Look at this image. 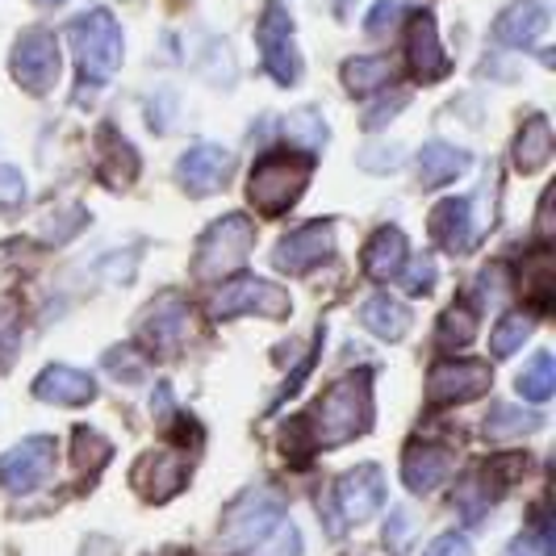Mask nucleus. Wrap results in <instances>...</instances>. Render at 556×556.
<instances>
[{"instance_id":"1","label":"nucleus","mask_w":556,"mask_h":556,"mask_svg":"<svg viewBox=\"0 0 556 556\" xmlns=\"http://www.w3.org/2000/svg\"><path fill=\"white\" fill-rule=\"evenodd\" d=\"M372 422V390H368V372L343 377L331 390L314 402V415L302 418L309 427V444L314 447H339L368 431Z\"/></svg>"},{"instance_id":"2","label":"nucleus","mask_w":556,"mask_h":556,"mask_svg":"<svg viewBox=\"0 0 556 556\" xmlns=\"http://www.w3.org/2000/svg\"><path fill=\"white\" fill-rule=\"evenodd\" d=\"M67 38H72L76 59H80L84 84L101 88L117 76V67H122V26L113 22L110 9H92V13L76 17L67 26Z\"/></svg>"},{"instance_id":"3","label":"nucleus","mask_w":556,"mask_h":556,"mask_svg":"<svg viewBox=\"0 0 556 556\" xmlns=\"http://www.w3.org/2000/svg\"><path fill=\"white\" fill-rule=\"evenodd\" d=\"M309 172H314V164H309L306 155H280V151L264 155L260 164L251 167V180H248L251 205L260 214H268V218L285 214L289 205H298L302 189L309 185Z\"/></svg>"},{"instance_id":"4","label":"nucleus","mask_w":556,"mask_h":556,"mask_svg":"<svg viewBox=\"0 0 556 556\" xmlns=\"http://www.w3.org/2000/svg\"><path fill=\"white\" fill-rule=\"evenodd\" d=\"M251 248H255V226L243 214H226L210 226L197 243V280H223L230 273H239L248 264Z\"/></svg>"},{"instance_id":"5","label":"nucleus","mask_w":556,"mask_h":556,"mask_svg":"<svg viewBox=\"0 0 556 556\" xmlns=\"http://www.w3.org/2000/svg\"><path fill=\"white\" fill-rule=\"evenodd\" d=\"M255 42H260V55H264V67L277 84H298L302 76V55L293 47V22L289 13L280 9L277 0H268L264 17H260V29H255Z\"/></svg>"},{"instance_id":"6","label":"nucleus","mask_w":556,"mask_h":556,"mask_svg":"<svg viewBox=\"0 0 556 556\" xmlns=\"http://www.w3.org/2000/svg\"><path fill=\"white\" fill-rule=\"evenodd\" d=\"M13 80L22 84L26 92L42 97L51 92L59 80V42L51 29H26L13 47Z\"/></svg>"},{"instance_id":"7","label":"nucleus","mask_w":556,"mask_h":556,"mask_svg":"<svg viewBox=\"0 0 556 556\" xmlns=\"http://www.w3.org/2000/svg\"><path fill=\"white\" fill-rule=\"evenodd\" d=\"M285 523V502L273 490H251L226 510V540L230 544H264Z\"/></svg>"},{"instance_id":"8","label":"nucleus","mask_w":556,"mask_h":556,"mask_svg":"<svg viewBox=\"0 0 556 556\" xmlns=\"http://www.w3.org/2000/svg\"><path fill=\"white\" fill-rule=\"evenodd\" d=\"M214 318H239V314H264V318H285L289 314V293L277 289L273 280H230L214 293Z\"/></svg>"},{"instance_id":"9","label":"nucleus","mask_w":556,"mask_h":556,"mask_svg":"<svg viewBox=\"0 0 556 556\" xmlns=\"http://www.w3.org/2000/svg\"><path fill=\"white\" fill-rule=\"evenodd\" d=\"M51 465H55V440L51 435H29V440H22L0 456V490L29 494L51 477Z\"/></svg>"},{"instance_id":"10","label":"nucleus","mask_w":556,"mask_h":556,"mask_svg":"<svg viewBox=\"0 0 556 556\" xmlns=\"http://www.w3.org/2000/svg\"><path fill=\"white\" fill-rule=\"evenodd\" d=\"M485 390H490V364L481 361H440L427 377V397L435 406L473 402Z\"/></svg>"},{"instance_id":"11","label":"nucleus","mask_w":556,"mask_h":556,"mask_svg":"<svg viewBox=\"0 0 556 556\" xmlns=\"http://www.w3.org/2000/svg\"><path fill=\"white\" fill-rule=\"evenodd\" d=\"M189 327H193V309H189V302H185L180 293L155 298L139 318L142 339H147L155 352H176V348L189 339Z\"/></svg>"},{"instance_id":"12","label":"nucleus","mask_w":556,"mask_h":556,"mask_svg":"<svg viewBox=\"0 0 556 556\" xmlns=\"http://www.w3.org/2000/svg\"><path fill=\"white\" fill-rule=\"evenodd\" d=\"M230 172H235V155L226 147H218V142H197V147H189L180 155V164H176L180 185L193 197L218 193L226 180H230Z\"/></svg>"},{"instance_id":"13","label":"nucleus","mask_w":556,"mask_h":556,"mask_svg":"<svg viewBox=\"0 0 556 556\" xmlns=\"http://www.w3.org/2000/svg\"><path fill=\"white\" fill-rule=\"evenodd\" d=\"M331 251H334L331 223H309L280 239L277 251H273V264H277L280 273H289V277H302L314 264H323Z\"/></svg>"},{"instance_id":"14","label":"nucleus","mask_w":556,"mask_h":556,"mask_svg":"<svg viewBox=\"0 0 556 556\" xmlns=\"http://www.w3.org/2000/svg\"><path fill=\"white\" fill-rule=\"evenodd\" d=\"M334 502H339V515H343L348 523L372 519V515L381 510V502H386V473H381L377 465H356L352 473L339 477Z\"/></svg>"},{"instance_id":"15","label":"nucleus","mask_w":556,"mask_h":556,"mask_svg":"<svg viewBox=\"0 0 556 556\" xmlns=\"http://www.w3.org/2000/svg\"><path fill=\"white\" fill-rule=\"evenodd\" d=\"M185 460L180 456H172V452H147L139 465H135V473H130V485L139 490L142 498H155V502H167L180 485H185Z\"/></svg>"},{"instance_id":"16","label":"nucleus","mask_w":556,"mask_h":556,"mask_svg":"<svg viewBox=\"0 0 556 556\" xmlns=\"http://www.w3.org/2000/svg\"><path fill=\"white\" fill-rule=\"evenodd\" d=\"M34 397L38 402H55V406H84V402L97 397V381L80 368H72V364H51V368L38 372Z\"/></svg>"},{"instance_id":"17","label":"nucleus","mask_w":556,"mask_h":556,"mask_svg":"<svg viewBox=\"0 0 556 556\" xmlns=\"http://www.w3.org/2000/svg\"><path fill=\"white\" fill-rule=\"evenodd\" d=\"M477 230L481 226L473 223V201H465V197H447L431 210V235L440 239L444 251H456V255L469 251L477 243Z\"/></svg>"},{"instance_id":"18","label":"nucleus","mask_w":556,"mask_h":556,"mask_svg":"<svg viewBox=\"0 0 556 556\" xmlns=\"http://www.w3.org/2000/svg\"><path fill=\"white\" fill-rule=\"evenodd\" d=\"M452 452L435 444H410L402 456V481L415 490V494H431L440 490L447 477H452Z\"/></svg>"},{"instance_id":"19","label":"nucleus","mask_w":556,"mask_h":556,"mask_svg":"<svg viewBox=\"0 0 556 556\" xmlns=\"http://www.w3.org/2000/svg\"><path fill=\"white\" fill-rule=\"evenodd\" d=\"M406 51H410V67H415L418 80H440L447 76V55L440 47V29L431 13H418L406 34Z\"/></svg>"},{"instance_id":"20","label":"nucleus","mask_w":556,"mask_h":556,"mask_svg":"<svg viewBox=\"0 0 556 556\" xmlns=\"http://www.w3.org/2000/svg\"><path fill=\"white\" fill-rule=\"evenodd\" d=\"M544 29H548V9L540 0H515L494 22V38L502 47H535Z\"/></svg>"},{"instance_id":"21","label":"nucleus","mask_w":556,"mask_h":556,"mask_svg":"<svg viewBox=\"0 0 556 556\" xmlns=\"http://www.w3.org/2000/svg\"><path fill=\"white\" fill-rule=\"evenodd\" d=\"M402 268H406V235L397 226H381L364 248V273L386 285V280H397Z\"/></svg>"},{"instance_id":"22","label":"nucleus","mask_w":556,"mask_h":556,"mask_svg":"<svg viewBox=\"0 0 556 556\" xmlns=\"http://www.w3.org/2000/svg\"><path fill=\"white\" fill-rule=\"evenodd\" d=\"M97 167H101V176H105V185H113V189H122V185H130L135 176H139V155H135V147L122 139L117 130H101L97 135Z\"/></svg>"},{"instance_id":"23","label":"nucleus","mask_w":556,"mask_h":556,"mask_svg":"<svg viewBox=\"0 0 556 556\" xmlns=\"http://www.w3.org/2000/svg\"><path fill=\"white\" fill-rule=\"evenodd\" d=\"M361 323L368 327V331L377 334V339H402V334L410 331V309L402 306L397 298H390V293H377V298H368L361 306Z\"/></svg>"},{"instance_id":"24","label":"nucleus","mask_w":556,"mask_h":556,"mask_svg":"<svg viewBox=\"0 0 556 556\" xmlns=\"http://www.w3.org/2000/svg\"><path fill=\"white\" fill-rule=\"evenodd\" d=\"M469 167L465 160V151H456V147H447V142H427L422 151H418V180H422V189H440L447 180H456L460 172Z\"/></svg>"},{"instance_id":"25","label":"nucleus","mask_w":556,"mask_h":556,"mask_svg":"<svg viewBox=\"0 0 556 556\" xmlns=\"http://www.w3.org/2000/svg\"><path fill=\"white\" fill-rule=\"evenodd\" d=\"M548 160H553V126L544 117H528L523 130H519V139H515V167L523 176H531V172H540Z\"/></svg>"},{"instance_id":"26","label":"nucleus","mask_w":556,"mask_h":556,"mask_svg":"<svg viewBox=\"0 0 556 556\" xmlns=\"http://www.w3.org/2000/svg\"><path fill=\"white\" fill-rule=\"evenodd\" d=\"M393 80V63L381 55H368V59H348L343 63V84L352 97H368L377 88H386Z\"/></svg>"},{"instance_id":"27","label":"nucleus","mask_w":556,"mask_h":556,"mask_svg":"<svg viewBox=\"0 0 556 556\" xmlns=\"http://www.w3.org/2000/svg\"><path fill=\"white\" fill-rule=\"evenodd\" d=\"M519 393L528 397V402H548L556 390V361L548 352H540V356H531V364L519 372Z\"/></svg>"},{"instance_id":"28","label":"nucleus","mask_w":556,"mask_h":556,"mask_svg":"<svg viewBox=\"0 0 556 556\" xmlns=\"http://www.w3.org/2000/svg\"><path fill=\"white\" fill-rule=\"evenodd\" d=\"M531 331H535L531 314H506L498 327H494V334H490V352H494L498 361H502V356H515Z\"/></svg>"},{"instance_id":"29","label":"nucleus","mask_w":556,"mask_h":556,"mask_svg":"<svg viewBox=\"0 0 556 556\" xmlns=\"http://www.w3.org/2000/svg\"><path fill=\"white\" fill-rule=\"evenodd\" d=\"M544 422V415H528V410H519V406H494L490 418H485V435H523V431H535Z\"/></svg>"},{"instance_id":"30","label":"nucleus","mask_w":556,"mask_h":556,"mask_svg":"<svg viewBox=\"0 0 556 556\" xmlns=\"http://www.w3.org/2000/svg\"><path fill=\"white\" fill-rule=\"evenodd\" d=\"M22 348V309L13 298H0V372L13 364Z\"/></svg>"},{"instance_id":"31","label":"nucleus","mask_w":556,"mask_h":556,"mask_svg":"<svg viewBox=\"0 0 556 556\" xmlns=\"http://www.w3.org/2000/svg\"><path fill=\"white\" fill-rule=\"evenodd\" d=\"M84 223H88V214H84L80 205L55 210V214H47V218H42V239H47V243H67L72 235H80Z\"/></svg>"},{"instance_id":"32","label":"nucleus","mask_w":556,"mask_h":556,"mask_svg":"<svg viewBox=\"0 0 556 556\" xmlns=\"http://www.w3.org/2000/svg\"><path fill=\"white\" fill-rule=\"evenodd\" d=\"M473 334H477V323L469 309L465 306L447 309L444 323H440V343H444V348H465V343H473Z\"/></svg>"},{"instance_id":"33","label":"nucleus","mask_w":556,"mask_h":556,"mask_svg":"<svg viewBox=\"0 0 556 556\" xmlns=\"http://www.w3.org/2000/svg\"><path fill=\"white\" fill-rule=\"evenodd\" d=\"M285 135L293 142H306L309 151H318L323 142H327V126H323V117L314 110H298L289 117V126H285Z\"/></svg>"},{"instance_id":"34","label":"nucleus","mask_w":556,"mask_h":556,"mask_svg":"<svg viewBox=\"0 0 556 556\" xmlns=\"http://www.w3.org/2000/svg\"><path fill=\"white\" fill-rule=\"evenodd\" d=\"M110 456H113V447L101 431H76V465H80V469H101Z\"/></svg>"},{"instance_id":"35","label":"nucleus","mask_w":556,"mask_h":556,"mask_svg":"<svg viewBox=\"0 0 556 556\" xmlns=\"http://www.w3.org/2000/svg\"><path fill=\"white\" fill-rule=\"evenodd\" d=\"M105 368H110L117 381H130V386H139L142 377H147V361H142L135 348H113L110 356H105Z\"/></svg>"},{"instance_id":"36","label":"nucleus","mask_w":556,"mask_h":556,"mask_svg":"<svg viewBox=\"0 0 556 556\" xmlns=\"http://www.w3.org/2000/svg\"><path fill=\"white\" fill-rule=\"evenodd\" d=\"M402 277V285H406V293H431V285H435V260L431 255H422V260H415L410 268H402L397 273Z\"/></svg>"},{"instance_id":"37","label":"nucleus","mask_w":556,"mask_h":556,"mask_svg":"<svg viewBox=\"0 0 556 556\" xmlns=\"http://www.w3.org/2000/svg\"><path fill=\"white\" fill-rule=\"evenodd\" d=\"M260 548H264V556H298V553H302V535H298V528H293V523H280V528L273 531V535H268Z\"/></svg>"},{"instance_id":"38","label":"nucleus","mask_w":556,"mask_h":556,"mask_svg":"<svg viewBox=\"0 0 556 556\" xmlns=\"http://www.w3.org/2000/svg\"><path fill=\"white\" fill-rule=\"evenodd\" d=\"M361 167L364 172H397L402 167V147L390 142V147H368L361 155Z\"/></svg>"},{"instance_id":"39","label":"nucleus","mask_w":556,"mask_h":556,"mask_svg":"<svg viewBox=\"0 0 556 556\" xmlns=\"http://www.w3.org/2000/svg\"><path fill=\"white\" fill-rule=\"evenodd\" d=\"M26 201V176L17 167H0V210Z\"/></svg>"},{"instance_id":"40","label":"nucleus","mask_w":556,"mask_h":556,"mask_svg":"<svg viewBox=\"0 0 556 556\" xmlns=\"http://www.w3.org/2000/svg\"><path fill=\"white\" fill-rule=\"evenodd\" d=\"M397 17H402V4H397V0H381V4H372L364 29H368V34H386V29L397 26Z\"/></svg>"},{"instance_id":"41","label":"nucleus","mask_w":556,"mask_h":556,"mask_svg":"<svg viewBox=\"0 0 556 556\" xmlns=\"http://www.w3.org/2000/svg\"><path fill=\"white\" fill-rule=\"evenodd\" d=\"M422 556H473V544L465 540V535H456V531H447L440 540H431V548Z\"/></svg>"},{"instance_id":"42","label":"nucleus","mask_w":556,"mask_h":556,"mask_svg":"<svg viewBox=\"0 0 556 556\" xmlns=\"http://www.w3.org/2000/svg\"><path fill=\"white\" fill-rule=\"evenodd\" d=\"M406 101H410V92H397L393 101H381V105H372V110L364 113V126H368V130H377V126H386V122H390L393 113L402 110Z\"/></svg>"},{"instance_id":"43","label":"nucleus","mask_w":556,"mask_h":556,"mask_svg":"<svg viewBox=\"0 0 556 556\" xmlns=\"http://www.w3.org/2000/svg\"><path fill=\"white\" fill-rule=\"evenodd\" d=\"M548 553H553V544H548V540H535V535H519V540H515V544H510V548H506L502 556H548Z\"/></svg>"},{"instance_id":"44","label":"nucleus","mask_w":556,"mask_h":556,"mask_svg":"<svg viewBox=\"0 0 556 556\" xmlns=\"http://www.w3.org/2000/svg\"><path fill=\"white\" fill-rule=\"evenodd\" d=\"M339 4H348V0H339Z\"/></svg>"}]
</instances>
